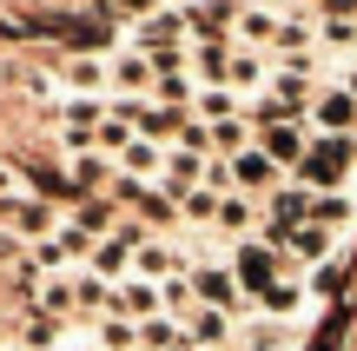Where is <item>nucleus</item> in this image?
<instances>
[{"instance_id":"obj_1","label":"nucleus","mask_w":357,"mask_h":351,"mask_svg":"<svg viewBox=\"0 0 357 351\" xmlns=\"http://www.w3.org/2000/svg\"><path fill=\"white\" fill-rule=\"evenodd\" d=\"M351 172H357V133H311V146H305L291 179L311 186V193H344Z\"/></svg>"},{"instance_id":"obj_2","label":"nucleus","mask_w":357,"mask_h":351,"mask_svg":"<svg viewBox=\"0 0 357 351\" xmlns=\"http://www.w3.org/2000/svg\"><path fill=\"white\" fill-rule=\"evenodd\" d=\"M225 172H231V193H245V199H271L284 179H291V172H284L258 140L245 146V153H231V159H225Z\"/></svg>"},{"instance_id":"obj_3","label":"nucleus","mask_w":357,"mask_h":351,"mask_svg":"<svg viewBox=\"0 0 357 351\" xmlns=\"http://www.w3.org/2000/svg\"><path fill=\"white\" fill-rule=\"evenodd\" d=\"M126 47H139V53H178V47H192L185 13H178V7H153V13H139V20H132V33H126Z\"/></svg>"},{"instance_id":"obj_4","label":"nucleus","mask_w":357,"mask_h":351,"mask_svg":"<svg viewBox=\"0 0 357 351\" xmlns=\"http://www.w3.org/2000/svg\"><path fill=\"white\" fill-rule=\"evenodd\" d=\"M225 259H231V272H238V285L252 292V299H258V292H265L271 278L284 272V252H278V246H265V239H231V252H225Z\"/></svg>"},{"instance_id":"obj_5","label":"nucleus","mask_w":357,"mask_h":351,"mask_svg":"<svg viewBox=\"0 0 357 351\" xmlns=\"http://www.w3.org/2000/svg\"><path fill=\"white\" fill-rule=\"evenodd\" d=\"M178 13L192 40H231L245 20V0H178Z\"/></svg>"},{"instance_id":"obj_6","label":"nucleus","mask_w":357,"mask_h":351,"mask_svg":"<svg viewBox=\"0 0 357 351\" xmlns=\"http://www.w3.org/2000/svg\"><path fill=\"white\" fill-rule=\"evenodd\" d=\"M205 172H212V159H205V153H178V146H166V166H159V193H166L172 206H178L185 193H199V186H205Z\"/></svg>"},{"instance_id":"obj_7","label":"nucleus","mask_w":357,"mask_h":351,"mask_svg":"<svg viewBox=\"0 0 357 351\" xmlns=\"http://www.w3.org/2000/svg\"><path fill=\"white\" fill-rule=\"evenodd\" d=\"M178 325H185V345H199V351H231V338H238V318L212 312V305H199V312L178 318Z\"/></svg>"},{"instance_id":"obj_8","label":"nucleus","mask_w":357,"mask_h":351,"mask_svg":"<svg viewBox=\"0 0 357 351\" xmlns=\"http://www.w3.org/2000/svg\"><path fill=\"white\" fill-rule=\"evenodd\" d=\"M258 146H265V153L278 159L284 172H298V159H305V146H311V126H305V119H278V126H258Z\"/></svg>"},{"instance_id":"obj_9","label":"nucleus","mask_w":357,"mask_h":351,"mask_svg":"<svg viewBox=\"0 0 357 351\" xmlns=\"http://www.w3.org/2000/svg\"><path fill=\"white\" fill-rule=\"evenodd\" d=\"M113 318H132V325H146V318H166L159 285H146V278H119V285H113Z\"/></svg>"},{"instance_id":"obj_10","label":"nucleus","mask_w":357,"mask_h":351,"mask_svg":"<svg viewBox=\"0 0 357 351\" xmlns=\"http://www.w3.org/2000/svg\"><path fill=\"white\" fill-rule=\"evenodd\" d=\"M258 225H265V219H258V199H245V193H218V219H212V232L225 239V246H231V239H258Z\"/></svg>"},{"instance_id":"obj_11","label":"nucleus","mask_w":357,"mask_h":351,"mask_svg":"<svg viewBox=\"0 0 357 351\" xmlns=\"http://www.w3.org/2000/svg\"><path fill=\"white\" fill-rule=\"evenodd\" d=\"M311 133H357V100L344 87H324L311 100Z\"/></svg>"},{"instance_id":"obj_12","label":"nucleus","mask_w":357,"mask_h":351,"mask_svg":"<svg viewBox=\"0 0 357 351\" xmlns=\"http://www.w3.org/2000/svg\"><path fill=\"white\" fill-rule=\"evenodd\" d=\"M113 166L126 172V179H146V186H159V166H166V146H159V140H132L126 153L113 159Z\"/></svg>"},{"instance_id":"obj_13","label":"nucleus","mask_w":357,"mask_h":351,"mask_svg":"<svg viewBox=\"0 0 357 351\" xmlns=\"http://www.w3.org/2000/svg\"><path fill=\"white\" fill-rule=\"evenodd\" d=\"M192 113L205 119V126H218V119H231V113H245V100L231 87H199V100H192Z\"/></svg>"},{"instance_id":"obj_14","label":"nucleus","mask_w":357,"mask_h":351,"mask_svg":"<svg viewBox=\"0 0 357 351\" xmlns=\"http://www.w3.org/2000/svg\"><path fill=\"white\" fill-rule=\"evenodd\" d=\"M238 40L265 53L271 40H278V13H271V7H245V20H238Z\"/></svg>"},{"instance_id":"obj_15","label":"nucleus","mask_w":357,"mask_h":351,"mask_svg":"<svg viewBox=\"0 0 357 351\" xmlns=\"http://www.w3.org/2000/svg\"><path fill=\"white\" fill-rule=\"evenodd\" d=\"M311 219H318L324 232H337V239H344V225L357 219V206H351V193H318V212H311Z\"/></svg>"},{"instance_id":"obj_16","label":"nucleus","mask_w":357,"mask_h":351,"mask_svg":"<svg viewBox=\"0 0 357 351\" xmlns=\"http://www.w3.org/2000/svg\"><path fill=\"white\" fill-rule=\"evenodd\" d=\"M337 285H344V265L324 259V265H318V278H311V292H337Z\"/></svg>"},{"instance_id":"obj_17","label":"nucleus","mask_w":357,"mask_h":351,"mask_svg":"<svg viewBox=\"0 0 357 351\" xmlns=\"http://www.w3.org/2000/svg\"><path fill=\"white\" fill-rule=\"evenodd\" d=\"M337 87H344L351 100H357V60H344V66H337Z\"/></svg>"},{"instance_id":"obj_18","label":"nucleus","mask_w":357,"mask_h":351,"mask_svg":"<svg viewBox=\"0 0 357 351\" xmlns=\"http://www.w3.org/2000/svg\"><path fill=\"white\" fill-rule=\"evenodd\" d=\"M166 351H199V345H185V338H178V345H166Z\"/></svg>"}]
</instances>
